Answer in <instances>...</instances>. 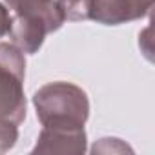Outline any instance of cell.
I'll return each mask as SVG.
<instances>
[{
  "mask_svg": "<svg viewBox=\"0 0 155 155\" xmlns=\"http://www.w3.org/2000/svg\"><path fill=\"white\" fill-rule=\"evenodd\" d=\"M9 29H11V13L0 2V38L9 35Z\"/></svg>",
  "mask_w": 155,
  "mask_h": 155,
  "instance_id": "obj_7",
  "label": "cell"
},
{
  "mask_svg": "<svg viewBox=\"0 0 155 155\" xmlns=\"http://www.w3.org/2000/svg\"><path fill=\"white\" fill-rule=\"evenodd\" d=\"M26 53L9 42H0V153L18 140V126L26 119L24 93Z\"/></svg>",
  "mask_w": 155,
  "mask_h": 155,
  "instance_id": "obj_1",
  "label": "cell"
},
{
  "mask_svg": "<svg viewBox=\"0 0 155 155\" xmlns=\"http://www.w3.org/2000/svg\"><path fill=\"white\" fill-rule=\"evenodd\" d=\"M88 150L86 130H48L42 128L31 153H75Z\"/></svg>",
  "mask_w": 155,
  "mask_h": 155,
  "instance_id": "obj_5",
  "label": "cell"
},
{
  "mask_svg": "<svg viewBox=\"0 0 155 155\" xmlns=\"http://www.w3.org/2000/svg\"><path fill=\"white\" fill-rule=\"evenodd\" d=\"M153 8V0H93L90 20L104 26H120L144 18Z\"/></svg>",
  "mask_w": 155,
  "mask_h": 155,
  "instance_id": "obj_4",
  "label": "cell"
},
{
  "mask_svg": "<svg viewBox=\"0 0 155 155\" xmlns=\"http://www.w3.org/2000/svg\"><path fill=\"white\" fill-rule=\"evenodd\" d=\"M66 20H90V9L93 0H58Z\"/></svg>",
  "mask_w": 155,
  "mask_h": 155,
  "instance_id": "obj_6",
  "label": "cell"
},
{
  "mask_svg": "<svg viewBox=\"0 0 155 155\" xmlns=\"http://www.w3.org/2000/svg\"><path fill=\"white\" fill-rule=\"evenodd\" d=\"M33 106L42 128L84 130L90 117V99L82 88L71 82H49L33 95Z\"/></svg>",
  "mask_w": 155,
  "mask_h": 155,
  "instance_id": "obj_3",
  "label": "cell"
},
{
  "mask_svg": "<svg viewBox=\"0 0 155 155\" xmlns=\"http://www.w3.org/2000/svg\"><path fill=\"white\" fill-rule=\"evenodd\" d=\"M11 11L9 35L13 44L24 53H37L49 33L58 31L64 22V11L58 0H4Z\"/></svg>",
  "mask_w": 155,
  "mask_h": 155,
  "instance_id": "obj_2",
  "label": "cell"
}]
</instances>
